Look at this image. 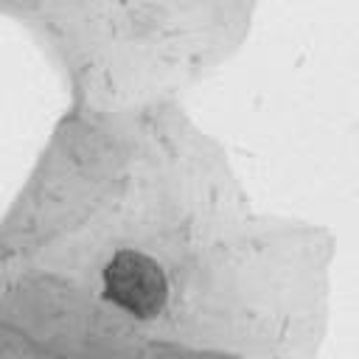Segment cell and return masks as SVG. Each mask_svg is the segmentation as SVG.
Wrapping results in <instances>:
<instances>
[{"mask_svg":"<svg viewBox=\"0 0 359 359\" xmlns=\"http://www.w3.org/2000/svg\"><path fill=\"white\" fill-rule=\"evenodd\" d=\"M104 297L137 320H151L168 303V280L154 258L118 250L104 266Z\"/></svg>","mask_w":359,"mask_h":359,"instance_id":"1","label":"cell"}]
</instances>
